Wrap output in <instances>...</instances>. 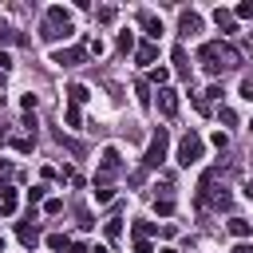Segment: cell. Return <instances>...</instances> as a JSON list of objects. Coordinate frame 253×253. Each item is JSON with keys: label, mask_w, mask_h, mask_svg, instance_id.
<instances>
[{"label": "cell", "mask_w": 253, "mask_h": 253, "mask_svg": "<svg viewBox=\"0 0 253 253\" xmlns=\"http://www.w3.org/2000/svg\"><path fill=\"white\" fill-rule=\"evenodd\" d=\"M43 194H47V186H32V190H28V206H36V202H43Z\"/></svg>", "instance_id": "cell-28"}, {"label": "cell", "mask_w": 253, "mask_h": 253, "mask_svg": "<svg viewBox=\"0 0 253 253\" xmlns=\"http://www.w3.org/2000/svg\"><path fill=\"white\" fill-rule=\"evenodd\" d=\"M63 123H67V126H79V123H83V115H79V107H75V103H67V111H63Z\"/></svg>", "instance_id": "cell-21"}, {"label": "cell", "mask_w": 253, "mask_h": 253, "mask_svg": "<svg viewBox=\"0 0 253 253\" xmlns=\"http://www.w3.org/2000/svg\"><path fill=\"white\" fill-rule=\"evenodd\" d=\"M174 71L182 79H190V55H186V47H174Z\"/></svg>", "instance_id": "cell-15"}, {"label": "cell", "mask_w": 253, "mask_h": 253, "mask_svg": "<svg viewBox=\"0 0 253 253\" xmlns=\"http://www.w3.org/2000/svg\"><path fill=\"white\" fill-rule=\"evenodd\" d=\"M138 24H142V32H146V40H150V43L162 36V20H158L154 12H142V16H138Z\"/></svg>", "instance_id": "cell-10"}, {"label": "cell", "mask_w": 253, "mask_h": 253, "mask_svg": "<svg viewBox=\"0 0 253 253\" xmlns=\"http://www.w3.org/2000/svg\"><path fill=\"white\" fill-rule=\"evenodd\" d=\"M245 198H249V202H253V178H249V182H245Z\"/></svg>", "instance_id": "cell-41"}, {"label": "cell", "mask_w": 253, "mask_h": 253, "mask_svg": "<svg viewBox=\"0 0 253 253\" xmlns=\"http://www.w3.org/2000/svg\"><path fill=\"white\" fill-rule=\"evenodd\" d=\"M225 229H229V233H233V237H241V241H245V237H249V233H253V225H249V221H245V217H229V221H225Z\"/></svg>", "instance_id": "cell-14"}, {"label": "cell", "mask_w": 253, "mask_h": 253, "mask_svg": "<svg viewBox=\"0 0 253 253\" xmlns=\"http://www.w3.org/2000/svg\"><path fill=\"white\" fill-rule=\"evenodd\" d=\"M83 59H87V47H55L51 51V63H59V67H75Z\"/></svg>", "instance_id": "cell-6"}, {"label": "cell", "mask_w": 253, "mask_h": 253, "mask_svg": "<svg viewBox=\"0 0 253 253\" xmlns=\"http://www.w3.org/2000/svg\"><path fill=\"white\" fill-rule=\"evenodd\" d=\"M0 213H16V186H8V182H0Z\"/></svg>", "instance_id": "cell-12"}, {"label": "cell", "mask_w": 253, "mask_h": 253, "mask_svg": "<svg viewBox=\"0 0 253 253\" xmlns=\"http://www.w3.org/2000/svg\"><path fill=\"white\" fill-rule=\"evenodd\" d=\"M213 24H217L225 36H233V32H237V20H233V12H229V8H213Z\"/></svg>", "instance_id": "cell-11"}, {"label": "cell", "mask_w": 253, "mask_h": 253, "mask_svg": "<svg viewBox=\"0 0 253 253\" xmlns=\"http://www.w3.org/2000/svg\"><path fill=\"white\" fill-rule=\"evenodd\" d=\"M111 198H115V190H111V186H95V202H99V206H107Z\"/></svg>", "instance_id": "cell-24"}, {"label": "cell", "mask_w": 253, "mask_h": 253, "mask_svg": "<svg viewBox=\"0 0 253 253\" xmlns=\"http://www.w3.org/2000/svg\"><path fill=\"white\" fill-rule=\"evenodd\" d=\"M24 130H28L32 138H36V115H24Z\"/></svg>", "instance_id": "cell-36"}, {"label": "cell", "mask_w": 253, "mask_h": 253, "mask_svg": "<svg viewBox=\"0 0 253 253\" xmlns=\"http://www.w3.org/2000/svg\"><path fill=\"white\" fill-rule=\"evenodd\" d=\"M241 99H249V103H253V75H245V79H241Z\"/></svg>", "instance_id": "cell-33"}, {"label": "cell", "mask_w": 253, "mask_h": 253, "mask_svg": "<svg viewBox=\"0 0 253 253\" xmlns=\"http://www.w3.org/2000/svg\"><path fill=\"white\" fill-rule=\"evenodd\" d=\"M210 142H213L217 150H225V146H229V134H225V130H213V134H210Z\"/></svg>", "instance_id": "cell-27"}, {"label": "cell", "mask_w": 253, "mask_h": 253, "mask_svg": "<svg viewBox=\"0 0 253 253\" xmlns=\"http://www.w3.org/2000/svg\"><path fill=\"white\" fill-rule=\"evenodd\" d=\"M71 253H91V249H87L83 241H71Z\"/></svg>", "instance_id": "cell-39"}, {"label": "cell", "mask_w": 253, "mask_h": 253, "mask_svg": "<svg viewBox=\"0 0 253 253\" xmlns=\"http://www.w3.org/2000/svg\"><path fill=\"white\" fill-rule=\"evenodd\" d=\"M0 253H4V237H0Z\"/></svg>", "instance_id": "cell-42"}, {"label": "cell", "mask_w": 253, "mask_h": 253, "mask_svg": "<svg viewBox=\"0 0 253 253\" xmlns=\"http://www.w3.org/2000/svg\"><path fill=\"white\" fill-rule=\"evenodd\" d=\"M67 99H71V103L79 107V103H87V99H91V91H87L83 83H71V87H67Z\"/></svg>", "instance_id": "cell-19"}, {"label": "cell", "mask_w": 253, "mask_h": 253, "mask_svg": "<svg viewBox=\"0 0 253 253\" xmlns=\"http://www.w3.org/2000/svg\"><path fill=\"white\" fill-rule=\"evenodd\" d=\"M8 71H12V59L0 51V91H4V79H8Z\"/></svg>", "instance_id": "cell-30"}, {"label": "cell", "mask_w": 253, "mask_h": 253, "mask_svg": "<svg viewBox=\"0 0 253 253\" xmlns=\"http://www.w3.org/2000/svg\"><path fill=\"white\" fill-rule=\"evenodd\" d=\"M43 213H63V202H59V198H47V202H43Z\"/></svg>", "instance_id": "cell-32"}, {"label": "cell", "mask_w": 253, "mask_h": 253, "mask_svg": "<svg viewBox=\"0 0 253 253\" xmlns=\"http://www.w3.org/2000/svg\"><path fill=\"white\" fill-rule=\"evenodd\" d=\"M119 51H134V36L130 32H119Z\"/></svg>", "instance_id": "cell-25"}, {"label": "cell", "mask_w": 253, "mask_h": 253, "mask_svg": "<svg viewBox=\"0 0 253 253\" xmlns=\"http://www.w3.org/2000/svg\"><path fill=\"white\" fill-rule=\"evenodd\" d=\"M233 20H253V4H249V0L237 4V8H233Z\"/></svg>", "instance_id": "cell-23"}, {"label": "cell", "mask_w": 253, "mask_h": 253, "mask_svg": "<svg viewBox=\"0 0 253 253\" xmlns=\"http://www.w3.org/2000/svg\"><path fill=\"white\" fill-rule=\"evenodd\" d=\"M166 79H170V71H166V67H154V71H150V83H158V87H166Z\"/></svg>", "instance_id": "cell-26"}, {"label": "cell", "mask_w": 253, "mask_h": 253, "mask_svg": "<svg viewBox=\"0 0 253 253\" xmlns=\"http://www.w3.org/2000/svg\"><path fill=\"white\" fill-rule=\"evenodd\" d=\"M47 249H51V253H67V249H71V237H67V233H47Z\"/></svg>", "instance_id": "cell-16"}, {"label": "cell", "mask_w": 253, "mask_h": 253, "mask_svg": "<svg viewBox=\"0 0 253 253\" xmlns=\"http://www.w3.org/2000/svg\"><path fill=\"white\" fill-rule=\"evenodd\" d=\"M202 154H206L202 134H198V130H186V134L178 138V162H182V166H194V162H202Z\"/></svg>", "instance_id": "cell-4"}, {"label": "cell", "mask_w": 253, "mask_h": 253, "mask_svg": "<svg viewBox=\"0 0 253 253\" xmlns=\"http://www.w3.org/2000/svg\"><path fill=\"white\" fill-rule=\"evenodd\" d=\"M95 20H99V24H115V8H99Z\"/></svg>", "instance_id": "cell-31"}, {"label": "cell", "mask_w": 253, "mask_h": 253, "mask_svg": "<svg viewBox=\"0 0 253 253\" xmlns=\"http://www.w3.org/2000/svg\"><path fill=\"white\" fill-rule=\"evenodd\" d=\"M16 237H20L28 249H36V245H40V225H36V217H24V221L16 225Z\"/></svg>", "instance_id": "cell-7"}, {"label": "cell", "mask_w": 253, "mask_h": 253, "mask_svg": "<svg viewBox=\"0 0 253 253\" xmlns=\"http://www.w3.org/2000/svg\"><path fill=\"white\" fill-rule=\"evenodd\" d=\"M198 63H202L210 75H221V71L237 67L241 55H237V47H229V43H221V40H210V43L198 47Z\"/></svg>", "instance_id": "cell-1"}, {"label": "cell", "mask_w": 253, "mask_h": 253, "mask_svg": "<svg viewBox=\"0 0 253 253\" xmlns=\"http://www.w3.org/2000/svg\"><path fill=\"white\" fill-rule=\"evenodd\" d=\"M123 170V158H119V146H103L99 154V170H95V186H111V178Z\"/></svg>", "instance_id": "cell-5"}, {"label": "cell", "mask_w": 253, "mask_h": 253, "mask_svg": "<svg viewBox=\"0 0 253 253\" xmlns=\"http://www.w3.org/2000/svg\"><path fill=\"white\" fill-rule=\"evenodd\" d=\"M12 146H16L20 154H28V150L36 146V138H32V134H20V138H12Z\"/></svg>", "instance_id": "cell-22"}, {"label": "cell", "mask_w": 253, "mask_h": 253, "mask_svg": "<svg viewBox=\"0 0 253 253\" xmlns=\"http://www.w3.org/2000/svg\"><path fill=\"white\" fill-rule=\"evenodd\" d=\"M134 91H138V103H142V107H150V87H146V83H138Z\"/></svg>", "instance_id": "cell-34"}, {"label": "cell", "mask_w": 253, "mask_h": 253, "mask_svg": "<svg viewBox=\"0 0 253 253\" xmlns=\"http://www.w3.org/2000/svg\"><path fill=\"white\" fill-rule=\"evenodd\" d=\"M178 32H182V36H186V40H190V36H198V32H202V16H198V12H190V8H186V12H182V16H178Z\"/></svg>", "instance_id": "cell-8"}, {"label": "cell", "mask_w": 253, "mask_h": 253, "mask_svg": "<svg viewBox=\"0 0 253 253\" xmlns=\"http://www.w3.org/2000/svg\"><path fill=\"white\" fill-rule=\"evenodd\" d=\"M249 130H253V123H249Z\"/></svg>", "instance_id": "cell-43"}, {"label": "cell", "mask_w": 253, "mask_h": 253, "mask_svg": "<svg viewBox=\"0 0 253 253\" xmlns=\"http://www.w3.org/2000/svg\"><path fill=\"white\" fill-rule=\"evenodd\" d=\"M8 174H12V162H8V158H0V182H4Z\"/></svg>", "instance_id": "cell-38"}, {"label": "cell", "mask_w": 253, "mask_h": 253, "mask_svg": "<svg viewBox=\"0 0 253 253\" xmlns=\"http://www.w3.org/2000/svg\"><path fill=\"white\" fill-rule=\"evenodd\" d=\"M217 119H221V123H225V126H233V123H237V115H233V111H229V107H221V111H217Z\"/></svg>", "instance_id": "cell-35"}, {"label": "cell", "mask_w": 253, "mask_h": 253, "mask_svg": "<svg viewBox=\"0 0 253 253\" xmlns=\"http://www.w3.org/2000/svg\"><path fill=\"white\" fill-rule=\"evenodd\" d=\"M134 253H154V245L150 241H134Z\"/></svg>", "instance_id": "cell-37"}, {"label": "cell", "mask_w": 253, "mask_h": 253, "mask_svg": "<svg viewBox=\"0 0 253 253\" xmlns=\"http://www.w3.org/2000/svg\"><path fill=\"white\" fill-rule=\"evenodd\" d=\"M75 36V24H71V12L67 8H47V16H43V24H40V40L43 43H59V40H71Z\"/></svg>", "instance_id": "cell-2"}, {"label": "cell", "mask_w": 253, "mask_h": 253, "mask_svg": "<svg viewBox=\"0 0 253 253\" xmlns=\"http://www.w3.org/2000/svg\"><path fill=\"white\" fill-rule=\"evenodd\" d=\"M154 210H158L162 217H170V213H174V194H170V190H162V198H154Z\"/></svg>", "instance_id": "cell-17"}, {"label": "cell", "mask_w": 253, "mask_h": 253, "mask_svg": "<svg viewBox=\"0 0 253 253\" xmlns=\"http://www.w3.org/2000/svg\"><path fill=\"white\" fill-rule=\"evenodd\" d=\"M229 253H253V245H233Z\"/></svg>", "instance_id": "cell-40"}, {"label": "cell", "mask_w": 253, "mask_h": 253, "mask_svg": "<svg viewBox=\"0 0 253 253\" xmlns=\"http://www.w3.org/2000/svg\"><path fill=\"white\" fill-rule=\"evenodd\" d=\"M166 150H170V134H166V126H158V130L150 134V142H146L142 170H154V166H162V162H166Z\"/></svg>", "instance_id": "cell-3"}, {"label": "cell", "mask_w": 253, "mask_h": 253, "mask_svg": "<svg viewBox=\"0 0 253 253\" xmlns=\"http://www.w3.org/2000/svg\"><path fill=\"white\" fill-rule=\"evenodd\" d=\"M154 233V221H134V241H150Z\"/></svg>", "instance_id": "cell-20"}, {"label": "cell", "mask_w": 253, "mask_h": 253, "mask_svg": "<svg viewBox=\"0 0 253 253\" xmlns=\"http://www.w3.org/2000/svg\"><path fill=\"white\" fill-rule=\"evenodd\" d=\"M134 59H138L142 67H150V63L158 59V43H150V40H146V43H138V47H134Z\"/></svg>", "instance_id": "cell-13"}, {"label": "cell", "mask_w": 253, "mask_h": 253, "mask_svg": "<svg viewBox=\"0 0 253 253\" xmlns=\"http://www.w3.org/2000/svg\"><path fill=\"white\" fill-rule=\"evenodd\" d=\"M158 111H162L166 119H174V115H178V91H170V87H158Z\"/></svg>", "instance_id": "cell-9"}, {"label": "cell", "mask_w": 253, "mask_h": 253, "mask_svg": "<svg viewBox=\"0 0 253 253\" xmlns=\"http://www.w3.org/2000/svg\"><path fill=\"white\" fill-rule=\"evenodd\" d=\"M16 40V32H12V24L8 20H0V43H12Z\"/></svg>", "instance_id": "cell-29"}, {"label": "cell", "mask_w": 253, "mask_h": 253, "mask_svg": "<svg viewBox=\"0 0 253 253\" xmlns=\"http://www.w3.org/2000/svg\"><path fill=\"white\" fill-rule=\"evenodd\" d=\"M103 237H107V241H119V237H123V221H119V217H107V221H103Z\"/></svg>", "instance_id": "cell-18"}]
</instances>
